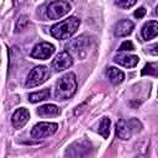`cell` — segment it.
I'll return each instance as SVG.
<instances>
[{"mask_svg":"<svg viewBox=\"0 0 158 158\" xmlns=\"http://www.w3.org/2000/svg\"><path fill=\"white\" fill-rule=\"evenodd\" d=\"M133 28H135L133 22L131 20L123 19V20H120L118 22H116V25L114 27V35L116 37H126L132 33Z\"/></svg>","mask_w":158,"mask_h":158,"instance_id":"11","label":"cell"},{"mask_svg":"<svg viewBox=\"0 0 158 158\" xmlns=\"http://www.w3.org/2000/svg\"><path fill=\"white\" fill-rule=\"evenodd\" d=\"M70 10V4L68 1H52L47 6V16L51 20H58L67 15Z\"/></svg>","mask_w":158,"mask_h":158,"instance_id":"8","label":"cell"},{"mask_svg":"<svg viewBox=\"0 0 158 158\" xmlns=\"http://www.w3.org/2000/svg\"><path fill=\"white\" fill-rule=\"evenodd\" d=\"M30 120V112L26 107H20L17 109L12 117H11V123L14 126V128H22Z\"/></svg>","mask_w":158,"mask_h":158,"instance_id":"12","label":"cell"},{"mask_svg":"<svg viewBox=\"0 0 158 158\" xmlns=\"http://www.w3.org/2000/svg\"><path fill=\"white\" fill-rule=\"evenodd\" d=\"M51 73H49V69L44 65H37L35 67L30 74L27 75V79H26V88H35V86H38L41 84H43L48 78H49Z\"/></svg>","mask_w":158,"mask_h":158,"instance_id":"4","label":"cell"},{"mask_svg":"<svg viewBox=\"0 0 158 158\" xmlns=\"http://www.w3.org/2000/svg\"><path fill=\"white\" fill-rule=\"evenodd\" d=\"M110 118L109 117H102L100 123H99V128H98V132L104 137V138H109V135H110Z\"/></svg>","mask_w":158,"mask_h":158,"instance_id":"18","label":"cell"},{"mask_svg":"<svg viewBox=\"0 0 158 158\" xmlns=\"http://www.w3.org/2000/svg\"><path fill=\"white\" fill-rule=\"evenodd\" d=\"M37 114L40 116H56L59 114V109L53 104H46L37 109Z\"/></svg>","mask_w":158,"mask_h":158,"instance_id":"16","label":"cell"},{"mask_svg":"<svg viewBox=\"0 0 158 158\" xmlns=\"http://www.w3.org/2000/svg\"><path fill=\"white\" fill-rule=\"evenodd\" d=\"M54 53V46L48 42H41L36 44L31 51V57L36 59H48Z\"/></svg>","mask_w":158,"mask_h":158,"instance_id":"9","label":"cell"},{"mask_svg":"<svg viewBox=\"0 0 158 158\" xmlns=\"http://www.w3.org/2000/svg\"><path fill=\"white\" fill-rule=\"evenodd\" d=\"M144 15H146V9H144V7H138V9L135 11V16L138 17V19L143 17Z\"/></svg>","mask_w":158,"mask_h":158,"instance_id":"24","label":"cell"},{"mask_svg":"<svg viewBox=\"0 0 158 158\" xmlns=\"http://www.w3.org/2000/svg\"><path fill=\"white\" fill-rule=\"evenodd\" d=\"M51 96V91L49 89H42L40 91H35V93H31L28 95V100L31 102H40V101H43V100H47L49 99Z\"/></svg>","mask_w":158,"mask_h":158,"instance_id":"17","label":"cell"},{"mask_svg":"<svg viewBox=\"0 0 158 158\" xmlns=\"http://www.w3.org/2000/svg\"><path fill=\"white\" fill-rule=\"evenodd\" d=\"M142 75L158 77V63H147L142 69Z\"/></svg>","mask_w":158,"mask_h":158,"instance_id":"19","label":"cell"},{"mask_svg":"<svg viewBox=\"0 0 158 158\" xmlns=\"http://www.w3.org/2000/svg\"><path fill=\"white\" fill-rule=\"evenodd\" d=\"M106 77L112 84H120L125 79L123 72L118 68H115V67H109L106 69Z\"/></svg>","mask_w":158,"mask_h":158,"instance_id":"15","label":"cell"},{"mask_svg":"<svg viewBox=\"0 0 158 158\" xmlns=\"http://www.w3.org/2000/svg\"><path fill=\"white\" fill-rule=\"evenodd\" d=\"M28 25V20L26 16H20L17 19V22H16V26H15V32H20L22 30H25V27Z\"/></svg>","mask_w":158,"mask_h":158,"instance_id":"20","label":"cell"},{"mask_svg":"<svg viewBox=\"0 0 158 158\" xmlns=\"http://www.w3.org/2000/svg\"><path fill=\"white\" fill-rule=\"evenodd\" d=\"M139 58L138 56H135V54H118L116 57H114V62L122 65V67H126V68H133L137 65Z\"/></svg>","mask_w":158,"mask_h":158,"instance_id":"14","label":"cell"},{"mask_svg":"<svg viewBox=\"0 0 158 158\" xmlns=\"http://www.w3.org/2000/svg\"><path fill=\"white\" fill-rule=\"evenodd\" d=\"M58 130V125L56 122H40L33 126L31 130V136L32 138L40 139V138H46L52 135H54Z\"/></svg>","mask_w":158,"mask_h":158,"instance_id":"7","label":"cell"},{"mask_svg":"<svg viewBox=\"0 0 158 158\" xmlns=\"http://www.w3.org/2000/svg\"><path fill=\"white\" fill-rule=\"evenodd\" d=\"M142 130V123L138 118H121L116 123V135L121 139H128Z\"/></svg>","mask_w":158,"mask_h":158,"instance_id":"3","label":"cell"},{"mask_svg":"<svg viewBox=\"0 0 158 158\" xmlns=\"http://www.w3.org/2000/svg\"><path fill=\"white\" fill-rule=\"evenodd\" d=\"M80 20L75 16H69L68 19L53 25L51 27V33L57 40H69L78 30Z\"/></svg>","mask_w":158,"mask_h":158,"instance_id":"2","label":"cell"},{"mask_svg":"<svg viewBox=\"0 0 158 158\" xmlns=\"http://www.w3.org/2000/svg\"><path fill=\"white\" fill-rule=\"evenodd\" d=\"M142 38L144 41H149L158 36V21H148L143 25L141 30Z\"/></svg>","mask_w":158,"mask_h":158,"instance_id":"13","label":"cell"},{"mask_svg":"<svg viewBox=\"0 0 158 158\" xmlns=\"http://www.w3.org/2000/svg\"><path fill=\"white\" fill-rule=\"evenodd\" d=\"M135 49V46L131 41H125L120 47H118V51L120 52H125V51H133Z\"/></svg>","mask_w":158,"mask_h":158,"instance_id":"22","label":"cell"},{"mask_svg":"<svg viewBox=\"0 0 158 158\" xmlns=\"http://www.w3.org/2000/svg\"><path fill=\"white\" fill-rule=\"evenodd\" d=\"M91 151V144L84 138L77 139L73 142L65 151V154L69 158H85Z\"/></svg>","mask_w":158,"mask_h":158,"instance_id":"5","label":"cell"},{"mask_svg":"<svg viewBox=\"0 0 158 158\" xmlns=\"http://www.w3.org/2000/svg\"><path fill=\"white\" fill-rule=\"evenodd\" d=\"M154 12H156V15H158V5L156 6V11H154Z\"/></svg>","mask_w":158,"mask_h":158,"instance_id":"25","label":"cell"},{"mask_svg":"<svg viewBox=\"0 0 158 158\" xmlns=\"http://www.w3.org/2000/svg\"><path fill=\"white\" fill-rule=\"evenodd\" d=\"M73 65V57L72 54H69L67 51L64 52H59L54 59L52 60V68L56 72H62L64 69H68Z\"/></svg>","mask_w":158,"mask_h":158,"instance_id":"10","label":"cell"},{"mask_svg":"<svg viewBox=\"0 0 158 158\" xmlns=\"http://www.w3.org/2000/svg\"><path fill=\"white\" fill-rule=\"evenodd\" d=\"M89 46H90V38L86 36H80L69 42V44L67 46V52L79 58H84L88 53Z\"/></svg>","mask_w":158,"mask_h":158,"instance_id":"6","label":"cell"},{"mask_svg":"<svg viewBox=\"0 0 158 158\" xmlns=\"http://www.w3.org/2000/svg\"><path fill=\"white\" fill-rule=\"evenodd\" d=\"M147 52L151 53V54H153V56H158V43H154V44L149 46L147 48Z\"/></svg>","mask_w":158,"mask_h":158,"instance_id":"23","label":"cell"},{"mask_svg":"<svg viewBox=\"0 0 158 158\" xmlns=\"http://www.w3.org/2000/svg\"><path fill=\"white\" fill-rule=\"evenodd\" d=\"M115 4L122 9H128L133 5H136V0H120V1H116Z\"/></svg>","mask_w":158,"mask_h":158,"instance_id":"21","label":"cell"},{"mask_svg":"<svg viewBox=\"0 0 158 158\" xmlns=\"http://www.w3.org/2000/svg\"><path fill=\"white\" fill-rule=\"evenodd\" d=\"M77 91V77L69 72L60 77L54 86V98L57 100H67L72 98Z\"/></svg>","mask_w":158,"mask_h":158,"instance_id":"1","label":"cell"}]
</instances>
